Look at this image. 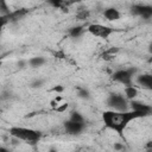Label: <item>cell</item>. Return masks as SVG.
Returning a JSON list of instances; mask_svg holds the SVG:
<instances>
[{"label":"cell","mask_w":152,"mask_h":152,"mask_svg":"<svg viewBox=\"0 0 152 152\" xmlns=\"http://www.w3.org/2000/svg\"><path fill=\"white\" fill-rule=\"evenodd\" d=\"M140 118H145V116L131 109L126 112H116V110L107 109L102 113V122L104 127H107L110 131H114L120 137H124V132L126 131L131 121Z\"/></svg>","instance_id":"6da1fadb"},{"label":"cell","mask_w":152,"mask_h":152,"mask_svg":"<svg viewBox=\"0 0 152 152\" xmlns=\"http://www.w3.org/2000/svg\"><path fill=\"white\" fill-rule=\"evenodd\" d=\"M8 133L14 139L21 140V141H26L28 144H36L43 137L40 131H37V129H33V128H28V127H21V126L11 127L8 129Z\"/></svg>","instance_id":"7a4b0ae2"},{"label":"cell","mask_w":152,"mask_h":152,"mask_svg":"<svg viewBox=\"0 0 152 152\" xmlns=\"http://www.w3.org/2000/svg\"><path fill=\"white\" fill-rule=\"evenodd\" d=\"M106 103L110 110H116V112L129 110V101L126 99L124 94L120 93H110L107 97Z\"/></svg>","instance_id":"3957f363"},{"label":"cell","mask_w":152,"mask_h":152,"mask_svg":"<svg viewBox=\"0 0 152 152\" xmlns=\"http://www.w3.org/2000/svg\"><path fill=\"white\" fill-rule=\"evenodd\" d=\"M137 74L135 68H126V69H119L112 74V80L124 84L125 87L133 86V77Z\"/></svg>","instance_id":"277c9868"},{"label":"cell","mask_w":152,"mask_h":152,"mask_svg":"<svg viewBox=\"0 0 152 152\" xmlns=\"http://www.w3.org/2000/svg\"><path fill=\"white\" fill-rule=\"evenodd\" d=\"M87 31L90 34H93L94 37H99V38L106 39L114 32V28L110 27V26L103 25V24H90V25H88Z\"/></svg>","instance_id":"5b68a950"},{"label":"cell","mask_w":152,"mask_h":152,"mask_svg":"<svg viewBox=\"0 0 152 152\" xmlns=\"http://www.w3.org/2000/svg\"><path fill=\"white\" fill-rule=\"evenodd\" d=\"M131 12L132 14L138 15L142 19H151L152 18V5L135 4L131 7Z\"/></svg>","instance_id":"8992f818"},{"label":"cell","mask_w":152,"mask_h":152,"mask_svg":"<svg viewBox=\"0 0 152 152\" xmlns=\"http://www.w3.org/2000/svg\"><path fill=\"white\" fill-rule=\"evenodd\" d=\"M63 126H64L65 133L70 134V135H78L86 128V124L84 122H76V121H72V120L64 121Z\"/></svg>","instance_id":"52a82bcc"},{"label":"cell","mask_w":152,"mask_h":152,"mask_svg":"<svg viewBox=\"0 0 152 152\" xmlns=\"http://www.w3.org/2000/svg\"><path fill=\"white\" fill-rule=\"evenodd\" d=\"M129 109L134 110V112H138V113L142 114L144 116L152 115V106L147 104V103H145L142 101H139V100L129 101Z\"/></svg>","instance_id":"ba28073f"},{"label":"cell","mask_w":152,"mask_h":152,"mask_svg":"<svg viewBox=\"0 0 152 152\" xmlns=\"http://www.w3.org/2000/svg\"><path fill=\"white\" fill-rule=\"evenodd\" d=\"M135 83L145 89V90H152V74H139L135 76Z\"/></svg>","instance_id":"9c48e42d"},{"label":"cell","mask_w":152,"mask_h":152,"mask_svg":"<svg viewBox=\"0 0 152 152\" xmlns=\"http://www.w3.org/2000/svg\"><path fill=\"white\" fill-rule=\"evenodd\" d=\"M103 17L108 21H116L118 19H120L121 14H120L118 8H115V7H107L103 11Z\"/></svg>","instance_id":"30bf717a"},{"label":"cell","mask_w":152,"mask_h":152,"mask_svg":"<svg viewBox=\"0 0 152 152\" xmlns=\"http://www.w3.org/2000/svg\"><path fill=\"white\" fill-rule=\"evenodd\" d=\"M124 94L128 101H133L138 96V89L134 86H128L124 88Z\"/></svg>","instance_id":"8fae6325"},{"label":"cell","mask_w":152,"mask_h":152,"mask_svg":"<svg viewBox=\"0 0 152 152\" xmlns=\"http://www.w3.org/2000/svg\"><path fill=\"white\" fill-rule=\"evenodd\" d=\"M84 30H86V27H84L83 25L72 26V27H70V30H69V36H70L71 38H78V37H81V36L83 34Z\"/></svg>","instance_id":"7c38bea8"},{"label":"cell","mask_w":152,"mask_h":152,"mask_svg":"<svg viewBox=\"0 0 152 152\" xmlns=\"http://www.w3.org/2000/svg\"><path fill=\"white\" fill-rule=\"evenodd\" d=\"M27 62H28V65H30L31 68H39V66H42V65L45 64L46 59H45L44 57H42V56H37V57L30 58Z\"/></svg>","instance_id":"4fadbf2b"},{"label":"cell","mask_w":152,"mask_h":152,"mask_svg":"<svg viewBox=\"0 0 152 152\" xmlns=\"http://www.w3.org/2000/svg\"><path fill=\"white\" fill-rule=\"evenodd\" d=\"M90 17V11L87 8H78L76 12V19L77 20H87Z\"/></svg>","instance_id":"5bb4252c"},{"label":"cell","mask_w":152,"mask_h":152,"mask_svg":"<svg viewBox=\"0 0 152 152\" xmlns=\"http://www.w3.org/2000/svg\"><path fill=\"white\" fill-rule=\"evenodd\" d=\"M69 120H72V121H76V122H84V116L80 112H71Z\"/></svg>","instance_id":"9a60e30c"},{"label":"cell","mask_w":152,"mask_h":152,"mask_svg":"<svg viewBox=\"0 0 152 152\" xmlns=\"http://www.w3.org/2000/svg\"><path fill=\"white\" fill-rule=\"evenodd\" d=\"M77 95H78V97L84 99V100H89L90 99V93L86 88H77Z\"/></svg>","instance_id":"2e32d148"},{"label":"cell","mask_w":152,"mask_h":152,"mask_svg":"<svg viewBox=\"0 0 152 152\" xmlns=\"http://www.w3.org/2000/svg\"><path fill=\"white\" fill-rule=\"evenodd\" d=\"M0 10H1V17H6L12 12V11H10V8L7 7V4L5 1L0 2Z\"/></svg>","instance_id":"e0dca14e"},{"label":"cell","mask_w":152,"mask_h":152,"mask_svg":"<svg viewBox=\"0 0 152 152\" xmlns=\"http://www.w3.org/2000/svg\"><path fill=\"white\" fill-rule=\"evenodd\" d=\"M100 57H101L103 61H108V62L114 59V56H113V55H110V53H108L106 50H104V51L101 53V56H100Z\"/></svg>","instance_id":"ac0fdd59"},{"label":"cell","mask_w":152,"mask_h":152,"mask_svg":"<svg viewBox=\"0 0 152 152\" xmlns=\"http://www.w3.org/2000/svg\"><path fill=\"white\" fill-rule=\"evenodd\" d=\"M43 84H44V81L40 80V78H37L33 82H31V87L32 88H40V87H43Z\"/></svg>","instance_id":"d6986e66"},{"label":"cell","mask_w":152,"mask_h":152,"mask_svg":"<svg viewBox=\"0 0 152 152\" xmlns=\"http://www.w3.org/2000/svg\"><path fill=\"white\" fill-rule=\"evenodd\" d=\"M66 108H68V103H64L63 106H58V107L56 108V110H57V112H64Z\"/></svg>","instance_id":"ffe728a7"},{"label":"cell","mask_w":152,"mask_h":152,"mask_svg":"<svg viewBox=\"0 0 152 152\" xmlns=\"http://www.w3.org/2000/svg\"><path fill=\"white\" fill-rule=\"evenodd\" d=\"M63 89H64V88H63L62 86H57V87H53V89H52V90H53V91H57V93H62V91H63Z\"/></svg>","instance_id":"44dd1931"},{"label":"cell","mask_w":152,"mask_h":152,"mask_svg":"<svg viewBox=\"0 0 152 152\" xmlns=\"http://www.w3.org/2000/svg\"><path fill=\"white\" fill-rule=\"evenodd\" d=\"M114 150H116V151H120V150H124V145H121V144H114Z\"/></svg>","instance_id":"7402d4cb"},{"label":"cell","mask_w":152,"mask_h":152,"mask_svg":"<svg viewBox=\"0 0 152 152\" xmlns=\"http://www.w3.org/2000/svg\"><path fill=\"white\" fill-rule=\"evenodd\" d=\"M0 152H11V151H10L7 147H5V146H1V147H0Z\"/></svg>","instance_id":"603a6c76"},{"label":"cell","mask_w":152,"mask_h":152,"mask_svg":"<svg viewBox=\"0 0 152 152\" xmlns=\"http://www.w3.org/2000/svg\"><path fill=\"white\" fill-rule=\"evenodd\" d=\"M147 50H148V52L152 55V43H150V45H148V48H147Z\"/></svg>","instance_id":"cb8c5ba5"},{"label":"cell","mask_w":152,"mask_h":152,"mask_svg":"<svg viewBox=\"0 0 152 152\" xmlns=\"http://www.w3.org/2000/svg\"><path fill=\"white\" fill-rule=\"evenodd\" d=\"M49 152H57V150H56L55 147H51V148L49 150Z\"/></svg>","instance_id":"d4e9b609"}]
</instances>
